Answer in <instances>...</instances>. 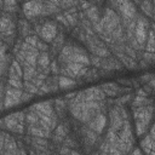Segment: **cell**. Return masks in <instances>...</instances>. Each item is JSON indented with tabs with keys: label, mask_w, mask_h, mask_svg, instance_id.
I'll return each mask as SVG.
<instances>
[{
	"label": "cell",
	"mask_w": 155,
	"mask_h": 155,
	"mask_svg": "<svg viewBox=\"0 0 155 155\" xmlns=\"http://www.w3.org/2000/svg\"><path fill=\"white\" fill-rule=\"evenodd\" d=\"M70 113L74 117L82 122H88L96 115L101 113L99 101H71L70 102Z\"/></svg>",
	"instance_id": "obj_1"
},
{
	"label": "cell",
	"mask_w": 155,
	"mask_h": 155,
	"mask_svg": "<svg viewBox=\"0 0 155 155\" xmlns=\"http://www.w3.org/2000/svg\"><path fill=\"white\" fill-rule=\"evenodd\" d=\"M133 116H134V124H136V134L138 137H142L147 132V130L153 120L154 107H151V104L136 107Z\"/></svg>",
	"instance_id": "obj_2"
},
{
	"label": "cell",
	"mask_w": 155,
	"mask_h": 155,
	"mask_svg": "<svg viewBox=\"0 0 155 155\" xmlns=\"http://www.w3.org/2000/svg\"><path fill=\"white\" fill-rule=\"evenodd\" d=\"M24 121H25V116L23 115V113H15L2 120V127H6L8 131L15 133H23Z\"/></svg>",
	"instance_id": "obj_3"
},
{
	"label": "cell",
	"mask_w": 155,
	"mask_h": 155,
	"mask_svg": "<svg viewBox=\"0 0 155 155\" xmlns=\"http://www.w3.org/2000/svg\"><path fill=\"white\" fill-rule=\"evenodd\" d=\"M22 94H23V92L21 91V88L8 86L6 92H5V96H4L2 107L8 108V107H12V105H16V104L21 103L22 102Z\"/></svg>",
	"instance_id": "obj_4"
},
{
	"label": "cell",
	"mask_w": 155,
	"mask_h": 155,
	"mask_svg": "<svg viewBox=\"0 0 155 155\" xmlns=\"http://www.w3.org/2000/svg\"><path fill=\"white\" fill-rule=\"evenodd\" d=\"M0 145H1V149H0V153L1 154H16V153H21L19 149H17V144L13 139V137H11L10 134H6L4 131L1 132V136H0Z\"/></svg>",
	"instance_id": "obj_5"
},
{
	"label": "cell",
	"mask_w": 155,
	"mask_h": 155,
	"mask_svg": "<svg viewBox=\"0 0 155 155\" xmlns=\"http://www.w3.org/2000/svg\"><path fill=\"white\" fill-rule=\"evenodd\" d=\"M134 38L139 45H144L148 38V23L144 18H139L134 27Z\"/></svg>",
	"instance_id": "obj_6"
},
{
	"label": "cell",
	"mask_w": 155,
	"mask_h": 155,
	"mask_svg": "<svg viewBox=\"0 0 155 155\" xmlns=\"http://www.w3.org/2000/svg\"><path fill=\"white\" fill-rule=\"evenodd\" d=\"M39 34H40L42 40H45L46 42H51L56 38V35H57V27H56L54 23H51V22L45 23L40 28Z\"/></svg>",
	"instance_id": "obj_7"
},
{
	"label": "cell",
	"mask_w": 155,
	"mask_h": 155,
	"mask_svg": "<svg viewBox=\"0 0 155 155\" xmlns=\"http://www.w3.org/2000/svg\"><path fill=\"white\" fill-rule=\"evenodd\" d=\"M23 11L27 17H34L42 13V2L39 0H31L24 4Z\"/></svg>",
	"instance_id": "obj_8"
},
{
	"label": "cell",
	"mask_w": 155,
	"mask_h": 155,
	"mask_svg": "<svg viewBox=\"0 0 155 155\" xmlns=\"http://www.w3.org/2000/svg\"><path fill=\"white\" fill-rule=\"evenodd\" d=\"M88 127L92 128L93 131H96L97 133H102L105 125H107V116L102 113H99L98 115H96L93 119H91L88 122H87Z\"/></svg>",
	"instance_id": "obj_9"
},
{
	"label": "cell",
	"mask_w": 155,
	"mask_h": 155,
	"mask_svg": "<svg viewBox=\"0 0 155 155\" xmlns=\"http://www.w3.org/2000/svg\"><path fill=\"white\" fill-rule=\"evenodd\" d=\"M28 133H30L31 136H38L42 138L50 137V131L42 127L41 125H28Z\"/></svg>",
	"instance_id": "obj_10"
},
{
	"label": "cell",
	"mask_w": 155,
	"mask_h": 155,
	"mask_svg": "<svg viewBox=\"0 0 155 155\" xmlns=\"http://www.w3.org/2000/svg\"><path fill=\"white\" fill-rule=\"evenodd\" d=\"M140 147H142L143 151L150 153V154H155V139L151 137L150 133L148 136H145V138L142 139Z\"/></svg>",
	"instance_id": "obj_11"
},
{
	"label": "cell",
	"mask_w": 155,
	"mask_h": 155,
	"mask_svg": "<svg viewBox=\"0 0 155 155\" xmlns=\"http://www.w3.org/2000/svg\"><path fill=\"white\" fill-rule=\"evenodd\" d=\"M8 76L23 78V69L18 61H12L11 65L8 67Z\"/></svg>",
	"instance_id": "obj_12"
},
{
	"label": "cell",
	"mask_w": 155,
	"mask_h": 155,
	"mask_svg": "<svg viewBox=\"0 0 155 155\" xmlns=\"http://www.w3.org/2000/svg\"><path fill=\"white\" fill-rule=\"evenodd\" d=\"M102 90L104 91V93H105L107 96L113 97V96H116V93L120 91V87H119L116 84H107V85L103 86Z\"/></svg>",
	"instance_id": "obj_13"
},
{
	"label": "cell",
	"mask_w": 155,
	"mask_h": 155,
	"mask_svg": "<svg viewBox=\"0 0 155 155\" xmlns=\"http://www.w3.org/2000/svg\"><path fill=\"white\" fill-rule=\"evenodd\" d=\"M38 65L40 67V69H47V67L50 65V57L46 52H41L38 57Z\"/></svg>",
	"instance_id": "obj_14"
},
{
	"label": "cell",
	"mask_w": 155,
	"mask_h": 155,
	"mask_svg": "<svg viewBox=\"0 0 155 155\" xmlns=\"http://www.w3.org/2000/svg\"><path fill=\"white\" fill-rule=\"evenodd\" d=\"M74 85H75V80H73L69 76H61L58 79V86L61 88H68V87L74 86Z\"/></svg>",
	"instance_id": "obj_15"
},
{
	"label": "cell",
	"mask_w": 155,
	"mask_h": 155,
	"mask_svg": "<svg viewBox=\"0 0 155 155\" xmlns=\"http://www.w3.org/2000/svg\"><path fill=\"white\" fill-rule=\"evenodd\" d=\"M7 85L11 86V87H16V88L24 87V82L22 81V78H17V76H8Z\"/></svg>",
	"instance_id": "obj_16"
},
{
	"label": "cell",
	"mask_w": 155,
	"mask_h": 155,
	"mask_svg": "<svg viewBox=\"0 0 155 155\" xmlns=\"http://www.w3.org/2000/svg\"><path fill=\"white\" fill-rule=\"evenodd\" d=\"M35 74V68L34 65H29V64H25L23 67V79L24 80H31L33 76Z\"/></svg>",
	"instance_id": "obj_17"
},
{
	"label": "cell",
	"mask_w": 155,
	"mask_h": 155,
	"mask_svg": "<svg viewBox=\"0 0 155 155\" xmlns=\"http://www.w3.org/2000/svg\"><path fill=\"white\" fill-rule=\"evenodd\" d=\"M147 51L155 52V33H154V30H150L149 36L147 39Z\"/></svg>",
	"instance_id": "obj_18"
},
{
	"label": "cell",
	"mask_w": 155,
	"mask_h": 155,
	"mask_svg": "<svg viewBox=\"0 0 155 155\" xmlns=\"http://www.w3.org/2000/svg\"><path fill=\"white\" fill-rule=\"evenodd\" d=\"M87 17H88L93 23H98V22H99L98 11H97L96 7H91L90 10H87Z\"/></svg>",
	"instance_id": "obj_19"
},
{
	"label": "cell",
	"mask_w": 155,
	"mask_h": 155,
	"mask_svg": "<svg viewBox=\"0 0 155 155\" xmlns=\"http://www.w3.org/2000/svg\"><path fill=\"white\" fill-rule=\"evenodd\" d=\"M65 134H67L65 127H64L63 125H59V126L57 127V130H56V140L61 142V140L65 137Z\"/></svg>",
	"instance_id": "obj_20"
},
{
	"label": "cell",
	"mask_w": 155,
	"mask_h": 155,
	"mask_svg": "<svg viewBox=\"0 0 155 155\" xmlns=\"http://www.w3.org/2000/svg\"><path fill=\"white\" fill-rule=\"evenodd\" d=\"M24 87H25V90H27L28 92H30V93H33V94L39 93V88H40V87L35 86L33 82H28V80L24 81Z\"/></svg>",
	"instance_id": "obj_21"
},
{
	"label": "cell",
	"mask_w": 155,
	"mask_h": 155,
	"mask_svg": "<svg viewBox=\"0 0 155 155\" xmlns=\"http://www.w3.org/2000/svg\"><path fill=\"white\" fill-rule=\"evenodd\" d=\"M47 42L45 41V40H42V39H39L38 40V44H36V48L38 50H40V51H42V52H45L46 50H47Z\"/></svg>",
	"instance_id": "obj_22"
},
{
	"label": "cell",
	"mask_w": 155,
	"mask_h": 155,
	"mask_svg": "<svg viewBox=\"0 0 155 155\" xmlns=\"http://www.w3.org/2000/svg\"><path fill=\"white\" fill-rule=\"evenodd\" d=\"M38 40H39V39H38L36 36H27L25 42H28V44H30V45H33V46H35V47H36Z\"/></svg>",
	"instance_id": "obj_23"
},
{
	"label": "cell",
	"mask_w": 155,
	"mask_h": 155,
	"mask_svg": "<svg viewBox=\"0 0 155 155\" xmlns=\"http://www.w3.org/2000/svg\"><path fill=\"white\" fill-rule=\"evenodd\" d=\"M4 4H5V8H11V7H15L17 5V1L16 0H4Z\"/></svg>",
	"instance_id": "obj_24"
},
{
	"label": "cell",
	"mask_w": 155,
	"mask_h": 155,
	"mask_svg": "<svg viewBox=\"0 0 155 155\" xmlns=\"http://www.w3.org/2000/svg\"><path fill=\"white\" fill-rule=\"evenodd\" d=\"M74 4H75V1H73V0H62L61 1V5H62L63 8H67L69 6H73Z\"/></svg>",
	"instance_id": "obj_25"
},
{
	"label": "cell",
	"mask_w": 155,
	"mask_h": 155,
	"mask_svg": "<svg viewBox=\"0 0 155 155\" xmlns=\"http://www.w3.org/2000/svg\"><path fill=\"white\" fill-rule=\"evenodd\" d=\"M142 8H144V11L145 12H148V13H151V7H150V5H149V2H143V5H142Z\"/></svg>",
	"instance_id": "obj_26"
},
{
	"label": "cell",
	"mask_w": 155,
	"mask_h": 155,
	"mask_svg": "<svg viewBox=\"0 0 155 155\" xmlns=\"http://www.w3.org/2000/svg\"><path fill=\"white\" fill-rule=\"evenodd\" d=\"M149 87H151V88L155 91V75H153V78L150 79V81H149Z\"/></svg>",
	"instance_id": "obj_27"
},
{
	"label": "cell",
	"mask_w": 155,
	"mask_h": 155,
	"mask_svg": "<svg viewBox=\"0 0 155 155\" xmlns=\"http://www.w3.org/2000/svg\"><path fill=\"white\" fill-rule=\"evenodd\" d=\"M50 70H52L53 73H57L58 70H57V68H56V63H52V65H51V69Z\"/></svg>",
	"instance_id": "obj_28"
},
{
	"label": "cell",
	"mask_w": 155,
	"mask_h": 155,
	"mask_svg": "<svg viewBox=\"0 0 155 155\" xmlns=\"http://www.w3.org/2000/svg\"><path fill=\"white\" fill-rule=\"evenodd\" d=\"M153 30H154V33H155V25H154V29H153Z\"/></svg>",
	"instance_id": "obj_29"
},
{
	"label": "cell",
	"mask_w": 155,
	"mask_h": 155,
	"mask_svg": "<svg viewBox=\"0 0 155 155\" xmlns=\"http://www.w3.org/2000/svg\"><path fill=\"white\" fill-rule=\"evenodd\" d=\"M154 2H155V0H154Z\"/></svg>",
	"instance_id": "obj_30"
}]
</instances>
